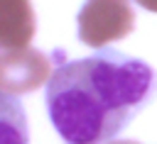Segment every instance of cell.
Segmentation results:
<instances>
[{"mask_svg":"<svg viewBox=\"0 0 157 144\" xmlns=\"http://www.w3.org/2000/svg\"><path fill=\"white\" fill-rule=\"evenodd\" d=\"M56 56L44 103L66 144L110 142L157 95L155 68L118 49H96L76 61H66L61 51Z\"/></svg>","mask_w":157,"mask_h":144,"instance_id":"6da1fadb","label":"cell"},{"mask_svg":"<svg viewBox=\"0 0 157 144\" xmlns=\"http://www.w3.org/2000/svg\"><path fill=\"white\" fill-rule=\"evenodd\" d=\"M132 27L135 15L128 0H86L76 15V34L86 46L93 49L125 39Z\"/></svg>","mask_w":157,"mask_h":144,"instance_id":"7a4b0ae2","label":"cell"},{"mask_svg":"<svg viewBox=\"0 0 157 144\" xmlns=\"http://www.w3.org/2000/svg\"><path fill=\"white\" fill-rule=\"evenodd\" d=\"M52 71V56L39 49H2L0 51V93L25 95L37 90Z\"/></svg>","mask_w":157,"mask_h":144,"instance_id":"3957f363","label":"cell"},{"mask_svg":"<svg viewBox=\"0 0 157 144\" xmlns=\"http://www.w3.org/2000/svg\"><path fill=\"white\" fill-rule=\"evenodd\" d=\"M34 10L29 0H0V49H22L34 37Z\"/></svg>","mask_w":157,"mask_h":144,"instance_id":"277c9868","label":"cell"},{"mask_svg":"<svg viewBox=\"0 0 157 144\" xmlns=\"http://www.w3.org/2000/svg\"><path fill=\"white\" fill-rule=\"evenodd\" d=\"M0 144H29L25 105L7 93H0Z\"/></svg>","mask_w":157,"mask_h":144,"instance_id":"5b68a950","label":"cell"},{"mask_svg":"<svg viewBox=\"0 0 157 144\" xmlns=\"http://www.w3.org/2000/svg\"><path fill=\"white\" fill-rule=\"evenodd\" d=\"M135 2L145 10H150V12H157V0H135Z\"/></svg>","mask_w":157,"mask_h":144,"instance_id":"8992f818","label":"cell"},{"mask_svg":"<svg viewBox=\"0 0 157 144\" xmlns=\"http://www.w3.org/2000/svg\"><path fill=\"white\" fill-rule=\"evenodd\" d=\"M105 144H137V142H130V139H118V142H105Z\"/></svg>","mask_w":157,"mask_h":144,"instance_id":"52a82bcc","label":"cell"}]
</instances>
